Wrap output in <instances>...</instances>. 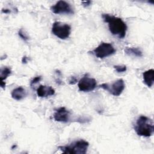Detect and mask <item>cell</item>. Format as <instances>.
<instances>
[{"label":"cell","instance_id":"13","mask_svg":"<svg viewBox=\"0 0 154 154\" xmlns=\"http://www.w3.org/2000/svg\"><path fill=\"white\" fill-rule=\"evenodd\" d=\"M125 52L129 55L134 57H141L143 56V52L139 48H126Z\"/></svg>","mask_w":154,"mask_h":154},{"label":"cell","instance_id":"10","mask_svg":"<svg viewBox=\"0 0 154 154\" xmlns=\"http://www.w3.org/2000/svg\"><path fill=\"white\" fill-rule=\"evenodd\" d=\"M55 94V90L51 86L40 85L37 89V94L38 97H45Z\"/></svg>","mask_w":154,"mask_h":154},{"label":"cell","instance_id":"16","mask_svg":"<svg viewBox=\"0 0 154 154\" xmlns=\"http://www.w3.org/2000/svg\"><path fill=\"white\" fill-rule=\"evenodd\" d=\"M116 71L118 73H122V72H125L126 71V66L124 65H118V66H114Z\"/></svg>","mask_w":154,"mask_h":154},{"label":"cell","instance_id":"14","mask_svg":"<svg viewBox=\"0 0 154 154\" xmlns=\"http://www.w3.org/2000/svg\"><path fill=\"white\" fill-rule=\"evenodd\" d=\"M11 70L8 67H4L1 69L0 71V78L1 81H4L11 73Z\"/></svg>","mask_w":154,"mask_h":154},{"label":"cell","instance_id":"8","mask_svg":"<svg viewBox=\"0 0 154 154\" xmlns=\"http://www.w3.org/2000/svg\"><path fill=\"white\" fill-rule=\"evenodd\" d=\"M97 83L95 79L85 76L78 82V88L81 91L88 92L93 91L96 87Z\"/></svg>","mask_w":154,"mask_h":154},{"label":"cell","instance_id":"9","mask_svg":"<svg viewBox=\"0 0 154 154\" xmlns=\"http://www.w3.org/2000/svg\"><path fill=\"white\" fill-rule=\"evenodd\" d=\"M70 112L65 107H60L54 114V119L55 121L67 123L70 120Z\"/></svg>","mask_w":154,"mask_h":154},{"label":"cell","instance_id":"6","mask_svg":"<svg viewBox=\"0 0 154 154\" xmlns=\"http://www.w3.org/2000/svg\"><path fill=\"white\" fill-rule=\"evenodd\" d=\"M100 87L105 90L108 91L109 93L115 96H120L125 89V84L123 79H118L114 81L111 84L108 83H103L100 85Z\"/></svg>","mask_w":154,"mask_h":154},{"label":"cell","instance_id":"15","mask_svg":"<svg viewBox=\"0 0 154 154\" xmlns=\"http://www.w3.org/2000/svg\"><path fill=\"white\" fill-rule=\"evenodd\" d=\"M18 35L24 41H27L29 39L28 35H27V34L25 32V31L23 29H19V31L18 32Z\"/></svg>","mask_w":154,"mask_h":154},{"label":"cell","instance_id":"2","mask_svg":"<svg viewBox=\"0 0 154 154\" xmlns=\"http://www.w3.org/2000/svg\"><path fill=\"white\" fill-rule=\"evenodd\" d=\"M134 129L138 135L149 137L153 135L154 132L153 122L145 116H141L136 121Z\"/></svg>","mask_w":154,"mask_h":154},{"label":"cell","instance_id":"11","mask_svg":"<svg viewBox=\"0 0 154 154\" xmlns=\"http://www.w3.org/2000/svg\"><path fill=\"white\" fill-rule=\"evenodd\" d=\"M26 91L25 89L22 87H18L14 88L11 93V95L13 99L16 100H20L23 99L26 96Z\"/></svg>","mask_w":154,"mask_h":154},{"label":"cell","instance_id":"5","mask_svg":"<svg viewBox=\"0 0 154 154\" xmlns=\"http://www.w3.org/2000/svg\"><path fill=\"white\" fill-rule=\"evenodd\" d=\"M116 50L112 44L109 43L102 42L93 51V53L99 58H104L115 54Z\"/></svg>","mask_w":154,"mask_h":154},{"label":"cell","instance_id":"17","mask_svg":"<svg viewBox=\"0 0 154 154\" xmlns=\"http://www.w3.org/2000/svg\"><path fill=\"white\" fill-rule=\"evenodd\" d=\"M42 79V77L40 76H36L34 78L32 79V80H31V82H30V85L32 87L33 85H34L35 84H36L37 83L39 82Z\"/></svg>","mask_w":154,"mask_h":154},{"label":"cell","instance_id":"1","mask_svg":"<svg viewBox=\"0 0 154 154\" xmlns=\"http://www.w3.org/2000/svg\"><path fill=\"white\" fill-rule=\"evenodd\" d=\"M102 17L104 22L108 23L109 30L112 34L117 36L120 38L125 37L127 26L122 19L109 14H102Z\"/></svg>","mask_w":154,"mask_h":154},{"label":"cell","instance_id":"4","mask_svg":"<svg viewBox=\"0 0 154 154\" xmlns=\"http://www.w3.org/2000/svg\"><path fill=\"white\" fill-rule=\"evenodd\" d=\"M71 32V27L66 23L55 22L52 26V32L57 37L64 40L67 38Z\"/></svg>","mask_w":154,"mask_h":154},{"label":"cell","instance_id":"7","mask_svg":"<svg viewBox=\"0 0 154 154\" xmlns=\"http://www.w3.org/2000/svg\"><path fill=\"white\" fill-rule=\"evenodd\" d=\"M51 11L55 14H73V10L71 5L66 1H59L51 7Z\"/></svg>","mask_w":154,"mask_h":154},{"label":"cell","instance_id":"12","mask_svg":"<svg viewBox=\"0 0 154 154\" xmlns=\"http://www.w3.org/2000/svg\"><path fill=\"white\" fill-rule=\"evenodd\" d=\"M143 77L144 82L149 87H151L154 82V70L153 69H149L147 71H145L143 73Z\"/></svg>","mask_w":154,"mask_h":154},{"label":"cell","instance_id":"18","mask_svg":"<svg viewBox=\"0 0 154 154\" xmlns=\"http://www.w3.org/2000/svg\"><path fill=\"white\" fill-rule=\"evenodd\" d=\"M91 1H83V2H82V5H83V6H84L85 7L89 6V5L91 4Z\"/></svg>","mask_w":154,"mask_h":154},{"label":"cell","instance_id":"19","mask_svg":"<svg viewBox=\"0 0 154 154\" xmlns=\"http://www.w3.org/2000/svg\"><path fill=\"white\" fill-rule=\"evenodd\" d=\"M27 60H28V58H27L26 57H23L22 58V62L23 63H27Z\"/></svg>","mask_w":154,"mask_h":154},{"label":"cell","instance_id":"3","mask_svg":"<svg viewBox=\"0 0 154 154\" xmlns=\"http://www.w3.org/2000/svg\"><path fill=\"white\" fill-rule=\"evenodd\" d=\"M89 143L84 140H80L74 141L68 146H60L59 149L64 153L84 154L87 152Z\"/></svg>","mask_w":154,"mask_h":154}]
</instances>
